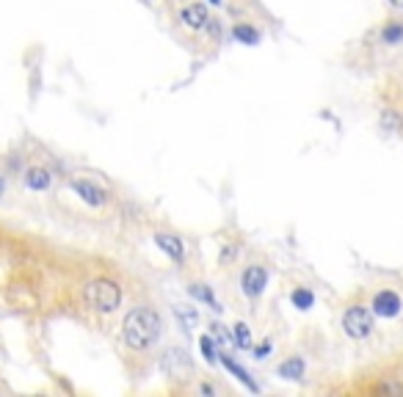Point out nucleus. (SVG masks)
Instances as JSON below:
<instances>
[{"label":"nucleus","instance_id":"16","mask_svg":"<svg viewBox=\"0 0 403 397\" xmlns=\"http://www.w3.org/2000/svg\"><path fill=\"white\" fill-rule=\"evenodd\" d=\"M232 33H235V39L243 42V45H257V42H260V30L252 28V25H235Z\"/></svg>","mask_w":403,"mask_h":397},{"label":"nucleus","instance_id":"17","mask_svg":"<svg viewBox=\"0 0 403 397\" xmlns=\"http://www.w3.org/2000/svg\"><path fill=\"white\" fill-rule=\"evenodd\" d=\"M381 39L387 42V45H401L403 39V25L401 23H390L384 30H381Z\"/></svg>","mask_w":403,"mask_h":397},{"label":"nucleus","instance_id":"26","mask_svg":"<svg viewBox=\"0 0 403 397\" xmlns=\"http://www.w3.org/2000/svg\"><path fill=\"white\" fill-rule=\"evenodd\" d=\"M210 3H221V0H210Z\"/></svg>","mask_w":403,"mask_h":397},{"label":"nucleus","instance_id":"24","mask_svg":"<svg viewBox=\"0 0 403 397\" xmlns=\"http://www.w3.org/2000/svg\"><path fill=\"white\" fill-rule=\"evenodd\" d=\"M3 191H6V179H3V174H0V196H3Z\"/></svg>","mask_w":403,"mask_h":397},{"label":"nucleus","instance_id":"13","mask_svg":"<svg viewBox=\"0 0 403 397\" xmlns=\"http://www.w3.org/2000/svg\"><path fill=\"white\" fill-rule=\"evenodd\" d=\"M279 375H282V378H287V381H299V378L304 375V359L293 356V359L282 362V364H279Z\"/></svg>","mask_w":403,"mask_h":397},{"label":"nucleus","instance_id":"10","mask_svg":"<svg viewBox=\"0 0 403 397\" xmlns=\"http://www.w3.org/2000/svg\"><path fill=\"white\" fill-rule=\"evenodd\" d=\"M53 182V177L48 169H39V166H33V169H28L26 172V185L31 191H48Z\"/></svg>","mask_w":403,"mask_h":397},{"label":"nucleus","instance_id":"11","mask_svg":"<svg viewBox=\"0 0 403 397\" xmlns=\"http://www.w3.org/2000/svg\"><path fill=\"white\" fill-rule=\"evenodd\" d=\"M221 362H224V367H227V370L232 372V375H235V378H238L241 384H246V389H249L252 395H257V392H260V386L254 384V378H252V375H249L246 370H243V367H241L238 362H232L229 356H221Z\"/></svg>","mask_w":403,"mask_h":397},{"label":"nucleus","instance_id":"25","mask_svg":"<svg viewBox=\"0 0 403 397\" xmlns=\"http://www.w3.org/2000/svg\"><path fill=\"white\" fill-rule=\"evenodd\" d=\"M392 6H398V9H403V0H392Z\"/></svg>","mask_w":403,"mask_h":397},{"label":"nucleus","instance_id":"1","mask_svg":"<svg viewBox=\"0 0 403 397\" xmlns=\"http://www.w3.org/2000/svg\"><path fill=\"white\" fill-rule=\"evenodd\" d=\"M160 328L163 323L158 318V312L150 306H136L130 309L122 320V337H125V345L133 350H147L158 342L160 337Z\"/></svg>","mask_w":403,"mask_h":397},{"label":"nucleus","instance_id":"3","mask_svg":"<svg viewBox=\"0 0 403 397\" xmlns=\"http://www.w3.org/2000/svg\"><path fill=\"white\" fill-rule=\"evenodd\" d=\"M160 370L166 378L172 381H188L194 375V362L188 356L185 347H169L163 356H160Z\"/></svg>","mask_w":403,"mask_h":397},{"label":"nucleus","instance_id":"22","mask_svg":"<svg viewBox=\"0 0 403 397\" xmlns=\"http://www.w3.org/2000/svg\"><path fill=\"white\" fill-rule=\"evenodd\" d=\"M213 331H216V340H219L221 345H229V331L224 328V325H219V323H216V325H213Z\"/></svg>","mask_w":403,"mask_h":397},{"label":"nucleus","instance_id":"8","mask_svg":"<svg viewBox=\"0 0 403 397\" xmlns=\"http://www.w3.org/2000/svg\"><path fill=\"white\" fill-rule=\"evenodd\" d=\"M72 188H75V194L83 198L86 204H94V207L105 204V191L97 188V185H92V182H86V179H75Z\"/></svg>","mask_w":403,"mask_h":397},{"label":"nucleus","instance_id":"19","mask_svg":"<svg viewBox=\"0 0 403 397\" xmlns=\"http://www.w3.org/2000/svg\"><path fill=\"white\" fill-rule=\"evenodd\" d=\"M293 303H296V309H312L315 296H312L309 290H296V293H293Z\"/></svg>","mask_w":403,"mask_h":397},{"label":"nucleus","instance_id":"15","mask_svg":"<svg viewBox=\"0 0 403 397\" xmlns=\"http://www.w3.org/2000/svg\"><path fill=\"white\" fill-rule=\"evenodd\" d=\"M191 296L197 298V301H202V303H207L210 309L221 312V306H219V301L213 298V293H210V287H204V284H191Z\"/></svg>","mask_w":403,"mask_h":397},{"label":"nucleus","instance_id":"9","mask_svg":"<svg viewBox=\"0 0 403 397\" xmlns=\"http://www.w3.org/2000/svg\"><path fill=\"white\" fill-rule=\"evenodd\" d=\"M182 23L188 25V28H194V30H199V28H204V25L210 23V17H207V9H204L202 3L185 6V9H182Z\"/></svg>","mask_w":403,"mask_h":397},{"label":"nucleus","instance_id":"20","mask_svg":"<svg viewBox=\"0 0 403 397\" xmlns=\"http://www.w3.org/2000/svg\"><path fill=\"white\" fill-rule=\"evenodd\" d=\"M199 347H202V353H204V359H207L210 364H213V362H219V356H216V347H213V340H210V337H202Z\"/></svg>","mask_w":403,"mask_h":397},{"label":"nucleus","instance_id":"12","mask_svg":"<svg viewBox=\"0 0 403 397\" xmlns=\"http://www.w3.org/2000/svg\"><path fill=\"white\" fill-rule=\"evenodd\" d=\"M378 124H381V130H384V133H401L403 116L398 113V111H392V108H384V111H381V116H378Z\"/></svg>","mask_w":403,"mask_h":397},{"label":"nucleus","instance_id":"14","mask_svg":"<svg viewBox=\"0 0 403 397\" xmlns=\"http://www.w3.org/2000/svg\"><path fill=\"white\" fill-rule=\"evenodd\" d=\"M175 315H177V320L185 325V331H194V328H197V323H199V312H197V309H191V306H177Z\"/></svg>","mask_w":403,"mask_h":397},{"label":"nucleus","instance_id":"5","mask_svg":"<svg viewBox=\"0 0 403 397\" xmlns=\"http://www.w3.org/2000/svg\"><path fill=\"white\" fill-rule=\"evenodd\" d=\"M241 287H243V293L249 298H257L265 287H268V271H265L263 265L246 268L243 276H241Z\"/></svg>","mask_w":403,"mask_h":397},{"label":"nucleus","instance_id":"18","mask_svg":"<svg viewBox=\"0 0 403 397\" xmlns=\"http://www.w3.org/2000/svg\"><path fill=\"white\" fill-rule=\"evenodd\" d=\"M235 342H238V347H243V350L252 347V331H249L246 323H238V325H235Z\"/></svg>","mask_w":403,"mask_h":397},{"label":"nucleus","instance_id":"6","mask_svg":"<svg viewBox=\"0 0 403 397\" xmlns=\"http://www.w3.org/2000/svg\"><path fill=\"white\" fill-rule=\"evenodd\" d=\"M401 298L395 296V293H390V290H384V293H378L373 298V312H376L378 318H395L398 312H401Z\"/></svg>","mask_w":403,"mask_h":397},{"label":"nucleus","instance_id":"2","mask_svg":"<svg viewBox=\"0 0 403 397\" xmlns=\"http://www.w3.org/2000/svg\"><path fill=\"white\" fill-rule=\"evenodd\" d=\"M86 301L97 309V312H114L122 303V287L114 279H94L86 287Z\"/></svg>","mask_w":403,"mask_h":397},{"label":"nucleus","instance_id":"7","mask_svg":"<svg viewBox=\"0 0 403 397\" xmlns=\"http://www.w3.org/2000/svg\"><path fill=\"white\" fill-rule=\"evenodd\" d=\"M155 243L160 251H166L175 262H182L185 259V246H182V240L177 237V235H169V232H158L155 235Z\"/></svg>","mask_w":403,"mask_h":397},{"label":"nucleus","instance_id":"21","mask_svg":"<svg viewBox=\"0 0 403 397\" xmlns=\"http://www.w3.org/2000/svg\"><path fill=\"white\" fill-rule=\"evenodd\" d=\"M378 392H387V395L403 397V384H381V386H378Z\"/></svg>","mask_w":403,"mask_h":397},{"label":"nucleus","instance_id":"4","mask_svg":"<svg viewBox=\"0 0 403 397\" xmlns=\"http://www.w3.org/2000/svg\"><path fill=\"white\" fill-rule=\"evenodd\" d=\"M343 328H346V334L353 337V340H365L370 331H373V315H370V309H365V306H351L346 315H343Z\"/></svg>","mask_w":403,"mask_h":397},{"label":"nucleus","instance_id":"23","mask_svg":"<svg viewBox=\"0 0 403 397\" xmlns=\"http://www.w3.org/2000/svg\"><path fill=\"white\" fill-rule=\"evenodd\" d=\"M268 353H271V342H263V345L254 347V356H257V359H265Z\"/></svg>","mask_w":403,"mask_h":397}]
</instances>
